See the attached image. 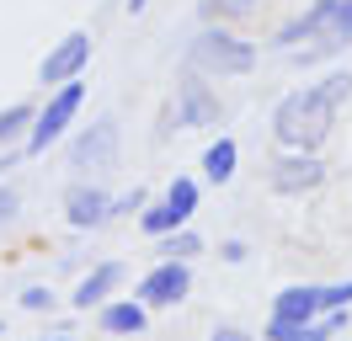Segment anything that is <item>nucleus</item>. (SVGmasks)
<instances>
[{"instance_id":"nucleus-1","label":"nucleus","mask_w":352,"mask_h":341,"mask_svg":"<svg viewBox=\"0 0 352 341\" xmlns=\"http://www.w3.org/2000/svg\"><path fill=\"white\" fill-rule=\"evenodd\" d=\"M352 96V69H336L320 85H305V91H288L278 112H272V139L283 149H299V155H315V149L331 139V123H336V107Z\"/></svg>"},{"instance_id":"nucleus-2","label":"nucleus","mask_w":352,"mask_h":341,"mask_svg":"<svg viewBox=\"0 0 352 341\" xmlns=\"http://www.w3.org/2000/svg\"><path fill=\"white\" fill-rule=\"evenodd\" d=\"M187 69L203 80H224V75H251L256 69V48L245 38H235L230 27H203L198 38L187 43Z\"/></svg>"},{"instance_id":"nucleus-3","label":"nucleus","mask_w":352,"mask_h":341,"mask_svg":"<svg viewBox=\"0 0 352 341\" xmlns=\"http://www.w3.org/2000/svg\"><path fill=\"white\" fill-rule=\"evenodd\" d=\"M347 304H352V283H299V288H283L272 298V320L309 325V320H320V309H347Z\"/></svg>"},{"instance_id":"nucleus-4","label":"nucleus","mask_w":352,"mask_h":341,"mask_svg":"<svg viewBox=\"0 0 352 341\" xmlns=\"http://www.w3.org/2000/svg\"><path fill=\"white\" fill-rule=\"evenodd\" d=\"M80 102H86V85H80V80L54 85V96L38 107V118H32V128H27V144H22L27 155H43L48 144H59V139H65V128L75 123Z\"/></svg>"},{"instance_id":"nucleus-5","label":"nucleus","mask_w":352,"mask_h":341,"mask_svg":"<svg viewBox=\"0 0 352 341\" xmlns=\"http://www.w3.org/2000/svg\"><path fill=\"white\" fill-rule=\"evenodd\" d=\"M342 0H315L309 11H299L294 21H283L278 32H272V48H283V54H294L299 43H315V38H347L342 32ZM352 43V38H347Z\"/></svg>"},{"instance_id":"nucleus-6","label":"nucleus","mask_w":352,"mask_h":341,"mask_svg":"<svg viewBox=\"0 0 352 341\" xmlns=\"http://www.w3.org/2000/svg\"><path fill=\"white\" fill-rule=\"evenodd\" d=\"M267 182L272 192H283V197H305L326 182V166H320V155H299V149H283L272 166H267Z\"/></svg>"},{"instance_id":"nucleus-7","label":"nucleus","mask_w":352,"mask_h":341,"mask_svg":"<svg viewBox=\"0 0 352 341\" xmlns=\"http://www.w3.org/2000/svg\"><path fill=\"white\" fill-rule=\"evenodd\" d=\"M86 64H91V32H69V38H59L43 54L38 80H43V85H69V80H80Z\"/></svg>"},{"instance_id":"nucleus-8","label":"nucleus","mask_w":352,"mask_h":341,"mask_svg":"<svg viewBox=\"0 0 352 341\" xmlns=\"http://www.w3.org/2000/svg\"><path fill=\"white\" fill-rule=\"evenodd\" d=\"M187 288H192L187 261H160V267H150L144 283H139V304H144V309H171V304L187 298Z\"/></svg>"},{"instance_id":"nucleus-9","label":"nucleus","mask_w":352,"mask_h":341,"mask_svg":"<svg viewBox=\"0 0 352 341\" xmlns=\"http://www.w3.org/2000/svg\"><path fill=\"white\" fill-rule=\"evenodd\" d=\"M118 160V118H96V123L69 144V166L75 170H107Z\"/></svg>"},{"instance_id":"nucleus-10","label":"nucleus","mask_w":352,"mask_h":341,"mask_svg":"<svg viewBox=\"0 0 352 341\" xmlns=\"http://www.w3.org/2000/svg\"><path fill=\"white\" fill-rule=\"evenodd\" d=\"M176 123L182 128H208V123H219V96L208 91V80L203 75H182L176 80Z\"/></svg>"},{"instance_id":"nucleus-11","label":"nucleus","mask_w":352,"mask_h":341,"mask_svg":"<svg viewBox=\"0 0 352 341\" xmlns=\"http://www.w3.org/2000/svg\"><path fill=\"white\" fill-rule=\"evenodd\" d=\"M65 219L75 230H96V224L112 219V197L102 187H91V182H75V187L65 192Z\"/></svg>"},{"instance_id":"nucleus-12","label":"nucleus","mask_w":352,"mask_h":341,"mask_svg":"<svg viewBox=\"0 0 352 341\" xmlns=\"http://www.w3.org/2000/svg\"><path fill=\"white\" fill-rule=\"evenodd\" d=\"M347 325V309H331L326 320H309V325H288V320H272L267 325V341H331Z\"/></svg>"},{"instance_id":"nucleus-13","label":"nucleus","mask_w":352,"mask_h":341,"mask_svg":"<svg viewBox=\"0 0 352 341\" xmlns=\"http://www.w3.org/2000/svg\"><path fill=\"white\" fill-rule=\"evenodd\" d=\"M118 283H123V267H118V261H102V267H96L91 277H80V288H75V304H80V309H91V304H107V294L118 288Z\"/></svg>"},{"instance_id":"nucleus-14","label":"nucleus","mask_w":352,"mask_h":341,"mask_svg":"<svg viewBox=\"0 0 352 341\" xmlns=\"http://www.w3.org/2000/svg\"><path fill=\"white\" fill-rule=\"evenodd\" d=\"M235 166H241V144H235V139H214V144L203 149V176H208L214 187H224V182L235 176Z\"/></svg>"},{"instance_id":"nucleus-15","label":"nucleus","mask_w":352,"mask_h":341,"mask_svg":"<svg viewBox=\"0 0 352 341\" xmlns=\"http://www.w3.org/2000/svg\"><path fill=\"white\" fill-rule=\"evenodd\" d=\"M102 331H107V336H139V331H144V304H133V298L102 304Z\"/></svg>"},{"instance_id":"nucleus-16","label":"nucleus","mask_w":352,"mask_h":341,"mask_svg":"<svg viewBox=\"0 0 352 341\" xmlns=\"http://www.w3.org/2000/svg\"><path fill=\"white\" fill-rule=\"evenodd\" d=\"M32 118H38V107H32V102H11L6 112H0V144H16V139L27 144V128H32Z\"/></svg>"},{"instance_id":"nucleus-17","label":"nucleus","mask_w":352,"mask_h":341,"mask_svg":"<svg viewBox=\"0 0 352 341\" xmlns=\"http://www.w3.org/2000/svg\"><path fill=\"white\" fill-rule=\"evenodd\" d=\"M139 230H144V234H160V240H166V234L187 230V219H182V213H176L171 203H166V197H160L155 208H144V213H139Z\"/></svg>"},{"instance_id":"nucleus-18","label":"nucleus","mask_w":352,"mask_h":341,"mask_svg":"<svg viewBox=\"0 0 352 341\" xmlns=\"http://www.w3.org/2000/svg\"><path fill=\"white\" fill-rule=\"evenodd\" d=\"M166 203H171L182 219H192L198 213V182H187V176H176L171 187H166Z\"/></svg>"},{"instance_id":"nucleus-19","label":"nucleus","mask_w":352,"mask_h":341,"mask_svg":"<svg viewBox=\"0 0 352 341\" xmlns=\"http://www.w3.org/2000/svg\"><path fill=\"white\" fill-rule=\"evenodd\" d=\"M256 11V0H203V16L208 21H241Z\"/></svg>"},{"instance_id":"nucleus-20","label":"nucleus","mask_w":352,"mask_h":341,"mask_svg":"<svg viewBox=\"0 0 352 341\" xmlns=\"http://www.w3.org/2000/svg\"><path fill=\"white\" fill-rule=\"evenodd\" d=\"M198 251H203L198 234H192V230H176V234H166V251H160V256H166V261H187V256H198Z\"/></svg>"},{"instance_id":"nucleus-21","label":"nucleus","mask_w":352,"mask_h":341,"mask_svg":"<svg viewBox=\"0 0 352 341\" xmlns=\"http://www.w3.org/2000/svg\"><path fill=\"white\" fill-rule=\"evenodd\" d=\"M48 304H54V294H48V288H27V294H22V309H32V315H43Z\"/></svg>"},{"instance_id":"nucleus-22","label":"nucleus","mask_w":352,"mask_h":341,"mask_svg":"<svg viewBox=\"0 0 352 341\" xmlns=\"http://www.w3.org/2000/svg\"><path fill=\"white\" fill-rule=\"evenodd\" d=\"M16 203H22V197H16V187H6V182H0V224L16 213Z\"/></svg>"},{"instance_id":"nucleus-23","label":"nucleus","mask_w":352,"mask_h":341,"mask_svg":"<svg viewBox=\"0 0 352 341\" xmlns=\"http://www.w3.org/2000/svg\"><path fill=\"white\" fill-rule=\"evenodd\" d=\"M219 256H224V261H245V240H224Z\"/></svg>"},{"instance_id":"nucleus-24","label":"nucleus","mask_w":352,"mask_h":341,"mask_svg":"<svg viewBox=\"0 0 352 341\" xmlns=\"http://www.w3.org/2000/svg\"><path fill=\"white\" fill-rule=\"evenodd\" d=\"M214 341H251V336H245L241 325H219V331H214Z\"/></svg>"},{"instance_id":"nucleus-25","label":"nucleus","mask_w":352,"mask_h":341,"mask_svg":"<svg viewBox=\"0 0 352 341\" xmlns=\"http://www.w3.org/2000/svg\"><path fill=\"white\" fill-rule=\"evenodd\" d=\"M22 155H27V149H6V155H0V176H6V170L16 166V160H22Z\"/></svg>"},{"instance_id":"nucleus-26","label":"nucleus","mask_w":352,"mask_h":341,"mask_svg":"<svg viewBox=\"0 0 352 341\" xmlns=\"http://www.w3.org/2000/svg\"><path fill=\"white\" fill-rule=\"evenodd\" d=\"M336 21H342V32L352 38V0H342V16H336Z\"/></svg>"},{"instance_id":"nucleus-27","label":"nucleus","mask_w":352,"mask_h":341,"mask_svg":"<svg viewBox=\"0 0 352 341\" xmlns=\"http://www.w3.org/2000/svg\"><path fill=\"white\" fill-rule=\"evenodd\" d=\"M144 6H150V0H129V11H133V16H139V11H144Z\"/></svg>"},{"instance_id":"nucleus-28","label":"nucleus","mask_w":352,"mask_h":341,"mask_svg":"<svg viewBox=\"0 0 352 341\" xmlns=\"http://www.w3.org/2000/svg\"><path fill=\"white\" fill-rule=\"evenodd\" d=\"M43 341H75V336H43Z\"/></svg>"}]
</instances>
